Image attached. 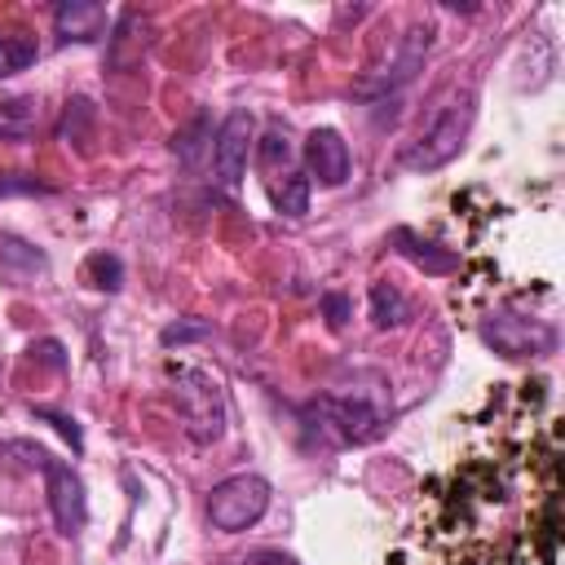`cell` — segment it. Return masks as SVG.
<instances>
[{"mask_svg":"<svg viewBox=\"0 0 565 565\" xmlns=\"http://www.w3.org/2000/svg\"><path fill=\"white\" fill-rule=\"evenodd\" d=\"M203 132H207V119H203V115H194V119H190V128H181V132L172 137V150L181 154V163H194V159H199V150H203V141H199V137H203Z\"/></svg>","mask_w":565,"mask_h":565,"instance_id":"19","label":"cell"},{"mask_svg":"<svg viewBox=\"0 0 565 565\" xmlns=\"http://www.w3.org/2000/svg\"><path fill=\"white\" fill-rule=\"evenodd\" d=\"M35 415H40V419H49V424H53V428H57V433H62V437H66V441L75 446V450L84 446V437H79L75 419H66V415H57V411H35Z\"/></svg>","mask_w":565,"mask_h":565,"instance_id":"23","label":"cell"},{"mask_svg":"<svg viewBox=\"0 0 565 565\" xmlns=\"http://www.w3.org/2000/svg\"><path fill=\"white\" fill-rule=\"evenodd\" d=\"M256 159H260L265 172H274L278 163H287V159H291V141H287V132H282V128H269V132L260 137V146H256Z\"/></svg>","mask_w":565,"mask_h":565,"instance_id":"18","label":"cell"},{"mask_svg":"<svg viewBox=\"0 0 565 565\" xmlns=\"http://www.w3.org/2000/svg\"><path fill=\"white\" fill-rule=\"evenodd\" d=\"M31 353H40L49 366H62V344L57 340H40V344H31Z\"/></svg>","mask_w":565,"mask_h":565,"instance_id":"25","label":"cell"},{"mask_svg":"<svg viewBox=\"0 0 565 565\" xmlns=\"http://www.w3.org/2000/svg\"><path fill=\"white\" fill-rule=\"evenodd\" d=\"M309 194H313V181H309L305 172H287V177H282V185H278V194H274L278 216L300 221V216L309 212Z\"/></svg>","mask_w":565,"mask_h":565,"instance_id":"15","label":"cell"},{"mask_svg":"<svg viewBox=\"0 0 565 565\" xmlns=\"http://www.w3.org/2000/svg\"><path fill=\"white\" fill-rule=\"evenodd\" d=\"M49 269V260H44V252L40 247H31V243H22V238H13V234H0V274L9 278V282H31L35 274H44Z\"/></svg>","mask_w":565,"mask_h":565,"instance_id":"12","label":"cell"},{"mask_svg":"<svg viewBox=\"0 0 565 565\" xmlns=\"http://www.w3.org/2000/svg\"><path fill=\"white\" fill-rule=\"evenodd\" d=\"M53 26H57L62 44H93L110 31V13L97 0H62L53 9Z\"/></svg>","mask_w":565,"mask_h":565,"instance_id":"9","label":"cell"},{"mask_svg":"<svg viewBox=\"0 0 565 565\" xmlns=\"http://www.w3.org/2000/svg\"><path fill=\"white\" fill-rule=\"evenodd\" d=\"M199 335H207V322H181V327H168L159 340L172 349V344H185V340H199Z\"/></svg>","mask_w":565,"mask_h":565,"instance_id":"22","label":"cell"},{"mask_svg":"<svg viewBox=\"0 0 565 565\" xmlns=\"http://www.w3.org/2000/svg\"><path fill=\"white\" fill-rule=\"evenodd\" d=\"M4 194H49V185L26 172H0V199Z\"/></svg>","mask_w":565,"mask_h":565,"instance_id":"20","label":"cell"},{"mask_svg":"<svg viewBox=\"0 0 565 565\" xmlns=\"http://www.w3.org/2000/svg\"><path fill=\"white\" fill-rule=\"evenodd\" d=\"M305 163H309V181H318V185H344L349 181V168H353V154H349V141L335 128H313L305 137Z\"/></svg>","mask_w":565,"mask_h":565,"instance_id":"8","label":"cell"},{"mask_svg":"<svg viewBox=\"0 0 565 565\" xmlns=\"http://www.w3.org/2000/svg\"><path fill=\"white\" fill-rule=\"evenodd\" d=\"M84 274H88V282L102 287V291H119V287H124V265H119V256H110V252H93L88 265H84Z\"/></svg>","mask_w":565,"mask_h":565,"instance_id":"16","label":"cell"},{"mask_svg":"<svg viewBox=\"0 0 565 565\" xmlns=\"http://www.w3.org/2000/svg\"><path fill=\"white\" fill-rule=\"evenodd\" d=\"M305 424L318 428L335 446H362L380 433L384 415L375 406L358 402V397H318V402L305 406Z\"/></svg>","mask_w":565,"mask_h":565,"instance_id":"4","label":"cell"},{"mask_svg":"<svg viewBox=\"0 0 565 565\" xmlns=\"http://www.w3.org/2000/svg\"><path fill=\"white\" fill-rule=\"evenodd\" d=\"M428 44H433V26H411V31H406V40H402L397 62L388 66V75H380V79H358V84H353V93H358V97H380V93H388V88L406 84V79L415 75V66L424 62Z\"/></svg>","mask_w":565,"mask_h":565,"instance_id":"10","label":"cell"},{"mask_svg":"<svg viewBox=\"0 0 565 565\" xmlns=\"http://www.w3.org/2000/svg\"><path fill=\"white\" fill-rule=\"evenodd\" d=\"M40 128L35 97H0V141H26Z\"/></svg>","mask_w":565,"mask_h":565,"instance_id":"13","label":"cell"},{"mask_svg":"<svg viewBox=\"0 0 565 565\" xmlns=\"http://www.w3.org/2000/svg\"><path fill=\"white\" fill-rule=\"evenodd\" d=\"M393 243H397V252H402L411 265H419L424 274H450V269L459 265V256H455L450 247H437V243L419 238L415 230H393Z\"/></svg>","mask_w":565,"mask_h":565,"instance_id":"11","label":"cell"},{"mask_svg":"<svg viewBox=\"0 0 565 565\" xmlns=\"http://www.w3.org/2000/svg\"><path fill=\"white\" fill-rule=\"evenodd\" d=\"M238 565H300L296 556H287V552H274V547H260V552H252V556H243Z\"/></svg>","mask_w":565,"mask_h":565,"instance_id":"24","label":"cell"},{"mask_svg":"<svg viewBox=\"0 0 565 565\" xmlns=\"http://www.w3.org/2000/svg\"><path fill=\"white\" fill-rule=\"evenodd\" d=\"M18 450H26L31 463L44 472V490H49V508H53L57 530L62 534H79L84 521H88V499H84V481L75 477V468L62 463V459H53L40 446H18Z\"/></svg>","mask_w":565,"mask_h":565,"instance_id":"5","label":"cell"},{"mask_svg":"<svg viewBox=\"0 0 565 565\" xmlns=\"http://www.w3.org/2000/svg\"><path fill=\"white\" fill-rule=\"evenodd\" d=\"M406 318H411V300L393 282H371V322L388 331V327H402Z\"/></svg>","mask_w":565,"mask_h":565,"instance_id":"14","label":"cell"},{"mask_svg":"<svg viewBox=\"0 0 565 565\" xmlns=\"http://www.w3.org/2000/svg\"><path fill=\"white\" fill-rule=\"evenodd\" d=\"M486 344H494L503 358H534V353H547L556 344L552 327H539L534 318H516V313H494L486 327H481Z\"/></svg>","mask_w":565,"mask_h":565,"instance_id":"7","label":"cell"},{"mask_svg":"<svg viewBox=\"0 0 565 565\" xmlns=\"http://www.w3.org/2000/svg\"><path fill=\"white\" fill-rule=\"evenodd\" d=\"M468 128H472V97L446 102V106L419 128V137L402 150V168H411V172H437V168H446V163L463 150Z\"/></svg>","mask_w":565,"mask_h":565,"instance_id":"1","label":"cell"},{"mask_svg":"<svg viewBox=\"0 0 565 565\" xmlns=\"http://www.w3.org/2000/svg\"><path fill=\"white\" fill-rule=\"evenodd\" d=\"M269 508V481L256 477V472H238V477H225L212 486L207 494V521L221 530V534H238L247 525H256Z\"/></svg>","mask_w":565,"mask_h":565,"instance_id":"3","label":"cell"},{"mask_svg":"<svg viewBox=\"0 0 565 565\" xmlns=\"http://www.w3.org/2000/svg\"><path fill=\"white\" fill-rule=\"evenodd\" d=\"M172 397H177V411L185 419V433L199 446H207L225 433V397H221L216 375H207L199 366H177L172 371Z\"/></svg>","mask_w":565,"mask_h":565,"instance_id":"2","label":"cell"},{"mask_svg":"<svg viewBox=\"0 0 565 565\" xmlns=\"http://www.w3.org/2000/svg\"><path fill=\"white\" fill-rule=\"evenodd\" d=\"M35 62V44L22 35H0V75H18Z\"/></svg>","mask_w":565,"mask_h":565,"instance_id":"17","label":"cell"},{"mask_svg":"<svg viewBox=\"0 0 565 565\" xmlns=\"http://www.w3.org/2000/svg\"><path fill=\"white\" fill-rule=\"evenodd\" d=\"M322 313H327V327H344L349 322V296H340V291H327L322 296Z\"/></svg>","mask_w":565,"mask_h":565,"instance_id":"21","label":"cell"},{"mask_svg":"<svg viewBox=\"0 0 565 565\" xmlns=\"http://www.w3.org/2000/svg\"><path fill=\"white\" fill-rule=\"evenodd\" d=\"M252 146H256V115H252L247 106H234V110L221 119L216 137H212V163H216L221 185H238V181H243Z\"/></svg>","mask_w":565,"mask_h":565,"instance_id":"6","label":"cell"}]
</instances>
